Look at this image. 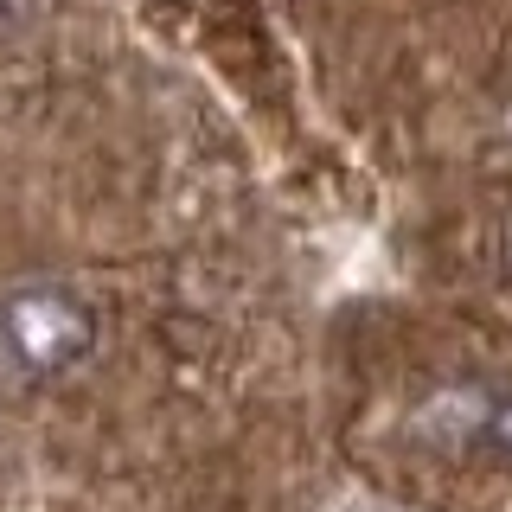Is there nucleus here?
<instances>
[{
  "mask_svg": "<svg viewBox=\"0 0 512 512\" xmlns=\"http://www.w3.org/2000/svg\"><path fill=\"white\" fill-rule=\"evenodd\" d=\"M0 340H7L20 372H71L96 346V320L71 288L26 282L0 295Z\"/></svg>",
  "mask_w": 512,
  "mask_h": 512,
  "instance_id": "nucleus-1",
  "label": "nucleus"
},
{
  "mask_svg": "<svg viewBox=\"0 0 512 512\" xmlns=\"http://www.w3.org/2000/svg\"><path fill=\"white\" fill-rule=\"evenodd\" d=\"M487 442L500 448V455H512V391L500 397V404L487 410Z\"/></svg>",
  "mask_w": 512,
  "mask_h": 512,
  "instance_id": "nucleus-2",
  "label": "nucleus"
}]
</instances>
